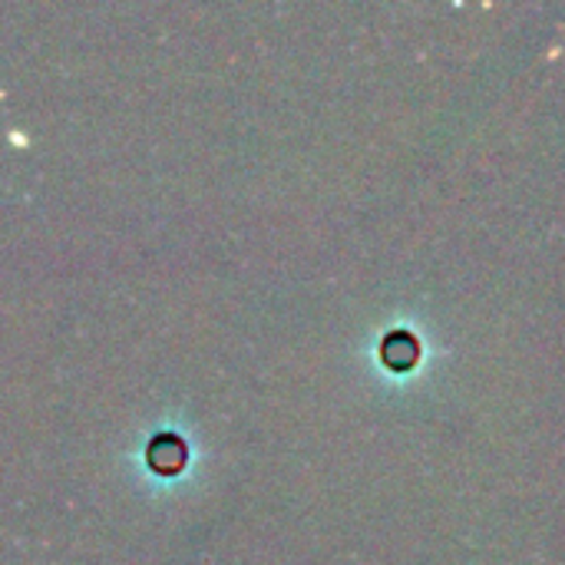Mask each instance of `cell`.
<instances>
[{
  "instance_id": "6da1fadb",
  "label": "cell",
  "mask_w": 565,
  "mask_h": 565,
  "mask_svg": "<svg viewBox=\"0 0 565 565\" xmlns=\"http://www.w3.org/2000/svg\"><path fill=\"white\" fill-rule=\"evenodd\" d=\"M185 460H189V450H185V444L175 434H162V437H156L149 444V467L156 473H169L172 477V473H179L185 467Z\"/></svg>"
},
{
  "instance_id": "7a4b0ae2",
  "label": "cell",
  "mask_w": 565,
  "mask_h": 565,
  "mask_svg": "<svg viewBox=\"0 0 565 565\" xmlns=\"http://www.w3.org/2000/svg\"><path fill=\"white\" fill-rule=\"evenodd\" d=\"M381 358L391 371H411L420 358V344L407 331H391L381 344Z\"/></svg>"
}]
</instances>
